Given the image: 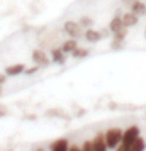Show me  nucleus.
<instances>
[{"label":"nucleus","instance_id":"16","mask_svg":"<svg viewBox=\"0 0 146 151\" xmlns=\"http://www.w3.org/2000/svg\"><path fill=\"white\" fill-rule=\"evenodd\" d=\"M131 151H146V141L143 139V136H139L131 146Z\"/></svg>","mask_w":146,"mask_h":151},{"label":"nucleus","instance_id":"12","mask_svg":"<svg viewBox=\"0 0 146 151\" xmlns=\"http://www.w3.org/2000/svg\"><path fill=\"white\" fill-rule=\"evenodd\" d=\"M122 22H124V26L127 29H131V27H134V26H138L139 17L134 14V12L127 10V12H122Z\"/></svg>","mask_w":146,"mask_h":151},{"label":"nucleus","instance_id":"3","mask_svg":"<svg viewBox=\"0 0 146 151\" xmlns=\"http://www.w3.org/2000/svg\"><path fill=\"white\" fill-rule=\"evenodd\" d=\"M31 61H32V65H36V66H39L42 70V68H48L51 65V58H49V55L46 53L44 48H36L32 51V55H31Z\"/></svg>","mask_w":146,"mask_h":151},{"label":"nucleus","instance_id":"17","mask_svg":"<svg viewBox=\"0 0 146 151\" xmlns=\"http://www.w3.org/2000/svg\"><path fill=\"white\" fill-rule=\"evenodd\" d=\"M78 22H80V26H82L83 29L93 27V19H92L90 15H83V17H80V19H78Z\"/></svg>","mask_w":146,"mask_h":151},{"label":"nucleus","instance_id":"26","mask_svg":"<svg viewBox=\"0 0 146 151\" xmlns=\"http://www.w3.org/2000/svg\"><path fill=\"white\" fill-rule=\"evenodd\" d=\"M26 119H29V121H34L36 117H34V114H27V116H26Z\"/></svg>","mask_w":146,"mask_h":151},{"label":"nucleus","instance_id":"23","mask_svg":"<svg viewBox=\"0 0 146 151\" xmlns=\"http://www.w3.org/2000/svg\"><path fill=\"white\" fill-rule=\"evenodd\" d=\"M68 151H82V146H78V144H71Z\"/></svg>","mask_w":146,"mask_h":151},{"label":"nucleus","instance_id":"22","mask_svg":"<svg viewBox=\"0 0 146 151\" xmlns=\"http://www.w3.org/2000/svg\"><path fill=\"white\" fill-rule=\"evenodd\" d=\"M114 151H131V148H129V146H126V144H122V143H121V144H119V146H117V148H116Z\"/></svg>","mask_w":146,"mask_h":151},{"label":"nucleus","instance_id":"25","mask_svg":"<svg viewBox=\"0 0 146 151\" xmlns=\"http://www.w3.org/2000/svg\"><path fill=\"white\" fill-rule=\"evenodd\" d=\"M132 2H134V0H121V4H122V5H126V7H131Z\"/></svg>","mask_w":146,"mask_h":151},{"label":"nucleus","instance_id":"20","mask_svg":"<svg viewBox=\"0 0 146 151\" xmlns=\"http://www.w3.org/2000/svg\"><path fill=\"white\" fill-rule=\"evenodd\" d=\"M39 70H41V68H39V66H36V65H34V66H31V68H26V73H24V75H27V76H32L34 73H37Z\"/></svg>","mask_w":146,"mask_h":151},{"label":"nucleus","instance_id":"7","mask_svg":"<svg viewBox=\"0 0 146 151\" xmlns=\"http://www.w3.org/2000/svg\"><path fill=\"white\" fill-rule=\"evenodd\" d=\"M83 39L87 42H90V44H97V42H100L102 39H104V36H102V32H100V31L90 27V29H85Z\"/></svg>","mask_w":146,"mask_h":151},{"label":"nucleus","instance_id":"27","mask_svg":"<svg viewBox=\"0 0 146 151\" xmlns=\"http://www.w3.org/2000/svg\"><path fill=\"white\" fill-rule=\"evenodd\" d=\"M145 37H146V29H145Z\"/></svg>","mask_w":146,"mask_h":151},{"label":"nucleus","instance_id":"4","mask_svg":"<svg viewBox=\"0 0 146 151\" xmlns=\"http://www.w3.org/2000/svg\"><path fill=\"white\" fill-rule=\"evenodd\" d=\"M139 136H141V129H139V126L132 124V126H129V127H126L124 129V134H122V141H121V143L131 148L132 143H134Z\"/></svg>","mask_w":146,"mask_h":151},{"label":"nucleus","instance_id":"24","mask_svg":"<svg viewBox=\"0 0 146 151\" xmlns=\"http://www.w3.org/2000/svg\"><path fill=\"white\" fill-rule=\"evenodd\" d=\"M7 78H9V76L5 75V73H0V85H4V83L7 82Z\"/></svg>","mask_w":146,"mask_h":151},{"label":"nucleus","instance_id":"18","mask_svg":"<svg viewBox=\"0 0 146 151\" xmlns=\"http://www.w3.org/2000/svg\"><path fill=\"white\" fill-rule=\"evenodd\" d=\"M124 42H126V41H119V39H114V37H112V39H111V49H114V51H119V49L124 48Z\"/></svg>","mask_w":146,"mask_h":151},{"label":"nucleus","instance_id":"2","mask_svg":"<svg viewBox=\"0 0 146 151\" xmlns=\"http://www.w3.org/2000/svg\"><path fill=\"white\" fill-rule=\"evenodd\" d=\"M85 29L80 26L78 21H73V19H68V21L63 22V34L66 37H73V39H82L83 37Z\"/></svg>","mask_w":146,"mask_h":151},{"label":"nucleus","instance_id":"9","mask_svg":"<svg viewBox=\"0 0 146 151\" xmlns=\"http://www.w3.org/2000/svg\"><path fill=\"white\" fill-rule=\"evenodd\" d=\"M70 139L68 137H60L55 139L53 143H49V151H68L70 150Z\"/></svg>","mask_w":146,"mask_h":151},{"label":"nucleus","instance_id":"11","mask_svg":"<svg viewBox=\"0 0 146 151\" xmlns=\"http://www.w3.org/2000/svg\"><path fill=\"white\" fill-rule=\"evenodd\" d=\"M92 146H93V151H109L104 139V132H97L92 137Z\"/></svg>","mask_w":146,"mask_h":151},{"label":"nucleus","instance_id":"5","mask_svg":"<svg viewBox=\"0 0 146 151\" xmlns=\"http://www.w3.org/2000/svg\"><path fill=\"white\" fill-rule=\"evenodd\" d=\"M49 58H51V63L53 65H65L68 55L63 53V49L60 46H53V48L49 49Z\"/></svg>","mask_w":146,"mask_h":151},{"label":"nucleus","instance_id":"8","mask_svg":"<svg viewBox=\"0 0 146 151\" xmlns=\"http://www.w3.org/2000/svg\"><path fill=\"white\" fill-rule=\"evenodd\" d=\"M109 31H111V34H116V32H121V31H124V29H127L124 26V22H122V15H114L111 21H109Z\"/></svg>","mask_w":146,"mask_h":151},{"label":"nucleus","instance_id":"19","mask_svg":"<svg viewBox=\"0 0 146 151\" xmlns=\"http://www.w3.org/2000/svg\"><path fill=\"white\" fill-rule=\"evenodd\" d=\"M82 151H93V146H92V139H87L82 143Z\"/></svg>","mask_w":146,"mask_h":151},{"label":"nucleus","instance_id":"13","mask_svg":"<svg viewBox=\"0 0 146 151\" xmlns=\"http://www.w3.org/2000/svg\"><path fill=\"white\" fill-rule=\"evenodd\" d=\"M129 10L134 12L138 17H145L146 15V2H143V0H134L131 4V7H129Z\"/></svg>","mask_w":146,"mask_h":151},{"label":"nucleus","instance_id":"15","mask_svg":"<svg viewBox=\"0 0 146 151\" xmlns=\"http://www.w3.org/2000/svg\"><path fill=\"white\" fill-rule=\"evenodd\" d=\"M71 58H75V60H83V58H87V56H90V49L88 48H82V46H78L73 53H71Z\"/></svg>","mask_w":146,"mask_h":151},{"label":"nucleus","instance_id":"10","mask_svg":"<svg viewBox=\"0 0 146 151\" xmlns=\"http://www.w3.org/2000/svg\"><path fill=\"white\" fill-rule=\"evenodd\" d=\"M78 46H80V44H78V39H73V37H66L65 41L60 42V48H61L63 53H66V55H71Z\"/></svg>","mask_w":146,"mask_h":151},{"label":"nucleus","instance_id":"1","mask_svg":"<svg viewBox=\"0 0 146 151\" xmlns=\"http://www.w3.org/2000/svg\"><path fill=\"white\" fill-rule=\"evenodd\" d=\"M122 134H124V129L122 127H109V129L104 132V139L105 144L109 150H116L121 141H122Z\"/></svg>","mask_w":146,"mask_h":151},{"label":"nucleus","instance_id":"21","mask_svg":"<svg viewBox=\"0 0 146 151\" xmlns=\"http://www.w3.org/2000/svg\"><path fill=\"white\" fill-rule=\"evenodd\" d=\"M5 116H9V109L5 107V105L0 104V117H5Z\"/></svg>","mask_w":146,"mask_h":151},{"label":"nucleus","instance_id":"6","mask_svg":"<svg viewBox=\"0 0 146 151\" xmlns=\"http://www.w3.org/2000/svg\"><path fill=\"white\" fill-rule=\"evenodd\" d=\"M26 68H27V66H26L24 63H14V65H9L7 68L4 70V73H5L9 78H10V76L15 78V76L24 75V73H26Z\"/></svg>","mask_w":146,"mask_h":151},{"label":"nucleus","instance_id":"14","mask_svg":"<svg viewBox=\"0 0 146 151\" xmlns=\"http://www.w3.org/2000/svg\"><path fill=\"white\" fill-rule=\"evenodd\" d=\"M46 117H55V119H63V121H70L71 117L65 112L63 109H58V107H55V109H48L46 110Z\"/></svg>","mask_w":146,"mask_h":151}]
</instances>
